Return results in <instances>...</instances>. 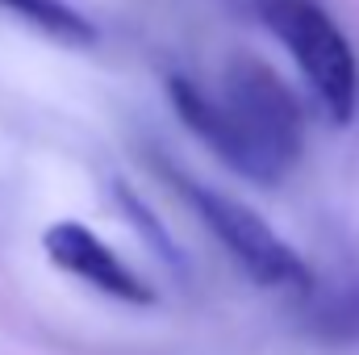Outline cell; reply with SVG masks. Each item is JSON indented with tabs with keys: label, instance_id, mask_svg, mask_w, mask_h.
I'll use <instances>...</instances> for the list:
<instances>
[{
	"label": "cell",
	"instance_id": "5",
	"mask_svg": "<svg viewBox=\"0 0 359 355\" xmlns=\"http://www.w3.org/2000/svg\"><path fill=\"white\" fill-rule=\"evenodd\" d=\"M0 8H8L13 17L29 21L34 29L67 42V46H92L96 42V25H92L84 13H76L72 4L63 0H0Z\"/></svg>",
	"mask_w": 359,
	"mask_h": 355
},
{
	"label": "cell",
	"instance_id": "3",
	"mask_svg": "<svg viewBox=\"0 0 359 355\" xmlns=\"http://www.w3.org/2000/svg\"><path fill=\"white\" fill-rule=\"evenodd\" d=\"M176 184L184 188V196L196 209V217L217 234V243L230 251V260L243 267L259 288L297 293V297L313 293L309 264L271 230L251 205H243V201H234L226 192H213V188H205L196 180H176Z\"/></svg>",
	"mask_w": 359,
	"mask_h": 355
},
{
	"label": "cell",
	"instance_id": "6",
	"mask_svg": "<svg viewBox=\"0 0 359 355\" xmlns=\"http://www.w3.org/2000/svg\"><path fill=\"white\" fill-rule=\"evenodd\" d=\"M318 326H322V335H330V339H359V280L347 284V288L322 309Z\"/></svg>",
	"mask_w": 359,
	"mask_h": 355
},
{
	"label": "cell",
	"instance_id": "1",
	"mask_svg": "<svg viewBox=\"0 0 359 355\" xmlns=\"http://www.w3.org/2000/svg\"><path fill=\"white\" fill-rule=\"evenodd\" d=\"M168 100L234 176L271 188L297 172L305 151V109L264 59H230L213 92L188 76H168Z\"/></svg>",
	"mask_w": 359,
	"mask_h": 355
},
{
	"label": "cell",
	"instance_id": "4",
	"mask_svg": "<svg viewBox=\"0 0 359 355\" xmlns=\"http://www.w3.org/2000/svg\"><path fill=\"white\" fill-rule=\"evenodd\" d=\"M42 251H46V260L59 272L84 280V284H92L96 293H104L113 301L155 305V288L126 264L96 230L80 226V222H55V226H46L42 230Z\"/></svg>",
	"mask_w": 359,
	"mask_h": 355
},
{
	"label": "cell",
	"instance_id": "2",
	"mask_svg": "<svg viewBox=\"0 0 359 355\" xmlns=\"http://www.w3.org/2000/svg\"><path fill=\"white\" fill-rule=\"evenodd\" d=\"M264 25L288 46L305 88L330 126H347L359 100L355 51L318 0H255Z\"/></svg>",
	"mask_w": 359,
	"mask_h": 355
}]
</instances>
